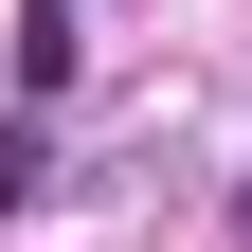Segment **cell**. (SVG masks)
<instances>
[{
	"mask_svg": "<svg viewBox=\"0 0 252 252\" xmlns=\"http://www.w3.org/2000/svg\"><path fill=\"white\" fill-rule=\"evenodd\" d=\"M36 198H54V126L18 108V126H0V216H36Z\"/></svg>",
	"mask_w": 252,
	"mask_h": 252,
	"instance_id": "obj_1",
	"label": "cell"
}]
</instances>
